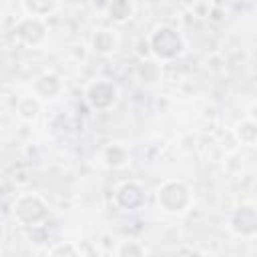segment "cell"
I'll use <instances>...</instances> for the list:
<instances>
[{
	"label": "cell",
	"instance_id": "cell-3",
	"mask_svg": "<svg viewBox=\"0 0 257 257\" xmlns=\"http://www.w3.org/2000/svg\"><path fill=\"white\" fill-rule=\"evenodd\" d=\"M14 217L22 225H38L48 217V207L38 195H22L14 205Z\"/></svg>",
	"mask_w": 257,
	"mask_h": 257
},
{
	"label": "cell",
	"instance_id": "cell-7",
	"mask_svg": "<svg viewBox=\"0 0 257 257\" xmlns=\"http://www.w3.org/2000/svg\"><path fill=\"white\" fill-rule=\"evenodd\" d=\"M16 34H18L24 42H28V44H36V42L44 36V26L40 24L38 18H26V20H22V22L18 24Z\"/></svg>",
	"mask_w": 257,
	"mask_h": 257
},
{
	"label": "cell",
	"instance_id": "cell-4",
	"mask_svg": "<svg viewBox=\"0 0 257 257\" xmlns=\"http://www.w3.org/2000/svg\"><path fill=\"white\" fill-rule=\"evenodd\" d=\"M86 98L94 108H108L116 100V86L108 80H96L88 86Z\"/></svg>",
	"mask_w": 257,
	"mask_h": 257
},
{
	"label": "cell",
	"instance_id": "cell-5",
	"mask_svg": "<svg viewBox=\"0 0 257 257\" xmlns=\"http://www.w3.org/2000/svg\"><path fill=\"white\" fill-rule=\"evenodd\" d=\"M231 225H233V231L239 235H245V237L253 235L257 229V213H255L253 205H241L235 211Z\"/></svg>",
	"mask_w": 257,
	"mask_h": 257
},
{
	"label": "cell",
	"instance_id": "cell-9",
	"mask_svg": "<svg viewBox=\"0 0 257 257\" xmlns=\"http://www.w3.org/2000/svg\"><path fill=\"white\" fill-rule=\"evenodd\" d=\"M24 8L32 16H42L54 8V0H24Z\"/></svg>",
	"mask_w": 257,
	"mask_h": 257
},
{
	"label": "cell",
	"instance_id": "cell-2",
	"mask_svg": "<svg viewBox=\"0 0 257 257\" xmlns=\"http://www.w3.org/2000/svg\"><path fill=\"white\" fill-rule=\"evenodd\" d=\"M183 48H185L183 38L171 26H159L151 34V50L159 58H175L177 54L183 52Z\"/></svg>",
	"mask_w": 257,
	"mask_h": 257
},
{
	"label": "cell",
	"instance_id": "cell-14",
	"mask_svg": "<svg viewBox=\"0 0 257 257\" xmlns=\"http://www.w3.org/2000/svg\"><path fill=\"white\" fill-rule=\"evenodd\" d=\"M2 233H4V227H2V223H0V237H2Z\"/></svg>",
	"mask_w": 257,
	"mask_h": 257
},
{
	"label": "cell",
	"instance_id": "cell-10",
	"mask_svg": "<svg viewBox=\"0 0 257 257\" xmlns=\"http://www.w3.org/2000/svg\"><path fill=\"white\" fill-rule=\"evenodd\" d=\"M94 46L100 52H110V50H114V38L108 34V30H100L94 36Z\"/></svg>",
	"mask_w": 257,
	"mask_h": 257
},
{
	"label": "cell",
	"instance_id": "cell-8",
	"mask_svg": "<svg viewBox=\"0 0 257 257\" xmlns=\"http://www.w3.org/2000/svg\"><path fill=\"white\" fill-rule=\"evenodd\" d=\"M108 12H110V16L114 20L122 22V20L131 18V14H133V2L131 0H112L108 4Z\"/></svg>",
	"mask_w": 257,
	"mask_h": 257
},
{
	"label": "cell",
	"instance_id": "cell-6",
	"mask_svg": "<svg viewBox=\"0 0 257 257\" xmlns=\"http://www.w3.org/2000/svg\"><path fill=\"white\" fill-rule=\"evenodd\" d=\"M116 203L122 209H139L145 203V193L137 183H124L116 191Z\"/></svg>",
	"mask_w": 257,
	"mask_h": 257
},
{
	"label": "cell",
	"instance_id": "cell-13",
	"mask_svg": "<svg viewBox=\"0 0 257 257\" xmlns=\"http://www.w3.org/2000/svg\"><path fill=\"white\" fill-rule=\"evenodd\" d=\"M118 255H143L145 253V249L143 247H139V245H135V243H124V245H120L118 247V251H116Z\"/></svg>",
	"mask_w": 257,
	"mask_h": 257
},
{
	"label": "cell",
	"instance_id": "cell-12",
	"mask_svg": "<svg viewBox=\"0 0 257 257\" xmlns=\"http://www.w3.org/2000/svg\"><path fill=\"white\" fill-rule=\"evenodd\" d=\"M50 255H78V249L70 243H60L50 249Z\"/></svg>",
	"mask_w": 257,
	"mask_h": 257
},
{
	"label": "cell",
	"instance_id": "cell-1",
	"mask_svg": "<svg viewBox=\"0 0 257 257\" xmlns=\"http://www.w3.org/2000/svg\"><path fill=\"white\" fill-rule=\"evenodd\" d=\"M159 205L167 213H183L191 203V191L181 181H167L159 189Z\"/></svg>",
	"mask_w": 257,
	"mask_h": 257
},
{
	"label": "cell",
	"instance_id": "cell-11",
	"mask_svg": "<svg viewBox=\"0 0 257 257\" xmlns=\"http://www.w3.org/2000/svg\"><path fill=\"white\" fill-rule=\"evenodd\" d=\"M239 137H241V141L243 143H247V145H253L255 143V122L253 120H245V122H241L239 124Z\"/></svg>",
	"mask_w": 257,
	"mask_h": 257
}]
</instances>
